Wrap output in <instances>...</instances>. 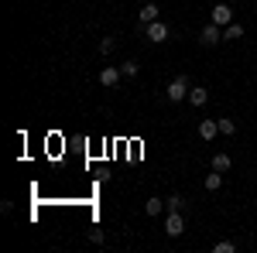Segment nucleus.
Returning <instances> with one entry per match:
<instances>
[{"instance_id":"dca6fc26","label":"nucleus","mask_w":257,"mask_h":253,"mask_svg":"<svg viewBox=\"0 0 257 253\" xmlns=\"http://www.w3.org/2000/svg\"><path fill=\"white\" fill-rule=\"evenodd\" d=\"M219 134H226V137H230V134H237V123L223 117V120H219Z\"/></svg>"},{"instance_id":"6ab92c4d","label":"nucleus","mask_w":257,"mask_h":253,"mask_svg":"<svg viewBox=\"0 0 257 253\" xmlns=\"http://www.w3.org/2000/svg\"><path fill=\"white\" fill-rule=\"evenodd\" d=\"M89 239L93 243H103V229H89Z\"/></svg>"},{"instance_id":"423d86ee","label":"nucleus","mask_w":257,"mask_h":253,"mask_svg":"<svg viewBox=\"0 0 257 253\" xmlns=\"http://www.w3.org/2000/svg\"><path fill=\"white\" fill-rule=\"evenodd\" d=\"M213 24H219V28L233 24V11H230V4H216V7H213Z\"/></svg>"},{"instance_id":"f8f14e48","label":"nucleus","mask_w":257,"mask_h":253,"mask_svg":"<svg viewBox=\"0 0 257 253\" xmlns=\"http://www.w3.org/2000/svg\"><path fill=\"white\" fill-rule=\"evenodd\" d=\"M202 185H206V188H209V192H216L219 185H223V171H209V175H206V181H202Z\"/></svg>"},{"instance_id":"9d476101","label":"nucleus","mask_w":257,"mask_h":253,"mask_svg":"<svg viewBox=\"0 0 257 253\" xmlns=\"http://www.w3.org/2000/svg\"><path fill=\"white\" fill-rule=\"evenodd\" d=\"M138 18H141V24H151V21H158V4H144Z\"/></svg>"},{"instance_id":"39448f33","label":"nucleus","mask_w":257,"mask_h":253,"mask_svg":"<svg viewBox=\"0 0 257 253\" xmlns=\"http://www.w3.org/2000/svg\"><path fill=\"white\" fill-rule=\"evenodd\" d=\"M120 79H123V72H120V69H113V65H103V69H99V82H103L106 89H113Z\"/></svg>"},{"instance_id":"f257e3e1","label":"nucleus","mask_w":257,"mask_h":253,"mask_svg":"<svg viewBox=\"0 0 257 253\" xmlns=\"http://www.w3.org/2000/svg\"><path fill=\"white\" fill-rule=\"evenodd\" d=\"M189 89H192V86H189V79H185V76H175L172 82H168V89H165V96L172 99V103H182V99L189 96Z\"/></svg>"},{"instance_id":"20e7f679","label":"nucleus","mask_w":257,"mask_h":253,"mask_svg":"<svg viewBox=\"0 0 257 253\" xmlns=\"http://www.w3.org/2000/svg\"><path fill=\"white\" fill-rule=\"evenodd\" d=\"M165 233L168 236H182L185 233V219H182V212H168V219H165Z\"/></svg>"},{"instance_id":"f3484780","label":"nucleus","mask_w":257,"mask_h":253,"mask_svg":"<svg viewBox=\"0 0 257 253\" xmlns=\"http://www.w3.org/2000/svg\"><path fill=\"white\" fill-rule=\"evenodd\" d=\"M233 250H237V243H230V239H223V243L213 246V253H233Z\"/></svg>"},{"instance_id":"6e6552de","label":"nucleus","mask_w":257,"mask_h":253,"mask_svg":"<svg viewBox=\"0 0 257 253\" xmlns=\"http://www.w3.org/2000/svg\"><path fill=\"white\" fill-rule=\"evenodd\" d=\"M216 134H219V120H202V123H199V137H202V140H213Z\"/></svg>"},{"instance_id":"2eb2a0df","label":"nucleus","mask_w":257,"mask_h":253,"mask_svg":"<svg viewBox=\"0 0 257 253\" xmlns=\"http://www.w3.org/2000/svg\"><path fill=\"white\" fill-rule=\"evenodd\" d=\"M138 69H141V65H138V62H134V59H127V62H123V65H120V72H123V76H127V79H134V76H138Z\"/></svg>"},{"instance_id":"4468645a","label":"nucleus","mask_w":257,"mask_h":253,"mask_svg":"<svg viewBox=\"0 0 257 253\" xmlns=\"http://www.w3.org/2000/svg\"><path fill=\"white\" fill-rule=\"evenodd\" d=\"M165 205H168V212H182L185 198H182V195H168V198H165Z\"/></svg>"},{"instance_id":"a211bd4d","label":"nucleus","mask_w":257,"mask_h":253,"mask_svg":"<svg viewBox=\"0 0 257 253\" xmlns=\"http://www.w3.org/2000/svg\"><path fill=\"white\" fill-rule=\"evenodd\" d=\"M113 48H117V41H113V38H103V41H99V55H110Z\"/></svg>"},{"instance_id":"9b49d317","label":"nucleus","mask_w":257,"mask_h":253,"mask_svg":"<svg viewBox=\"0 0 257 253\" xmlns=\"http://www.w3.org/2000/svg\"><path fill=\"white\" fill-rule=\"evenodd\" d=\"M165 209H168V205H165L161 198H148V202H144V212H148V215H161Z\"/></svg>"},{"instance_id":"0eeeda50","label":"nucleus","mask_w":257,"mask_h":253,"mask_svg":"<svg viewBox=\"0 0 257 253\" xmlns=\"http://www.w3.org/2000/svg\"><path fill=\"white\" fill-rule=\"evenodd\" d=\"M189 103H192V106H206V103H209V89H206V86H192V89H189Z\"/></svg>"},{"instance_id":"7ed1b4c3","label":"nucleus","mask_w":257,"mask_h":253,"mask_svg":"<svg viewBox=\"0 0 257 253\" xmlns=\"http://www.w3.org/2000/svg\"><path fill=\"white\" fill-rule=\"evenodd\" d=\"M219 41H223V28L209 21V24L199 31V45H206V48H209V45H219Z\"/></svg>"},{"instance_id":"ddd939ff","label":"nucleus","mask_w":257,"mask_h":253,"mask_svg":"<svg viewBox=\"0 0 257 253\" xmlns=\"http://www.w3.org/2000/svg\"><path fill=\"white\" fill-rule=\"evenodd\" d=\"M213 171H230V154H213Z\"/></svg>"},{"instance_id":"1a4fd4ad","label":"nucleus","mask_w":257,"mask_h":253,"mask_svg":"<svg viewBox=\"0 0 257 253\" xmlns=\"http://www.w3.org/2000/svg\"><path fill=\"white\" fill-rule=\"evenodd\" d=\"M240 38H243V24L233 21V24H226V28H223V41H240Z\"/></svg>"},{"instance_id":"f03ea898","label":"nucleus","mask_w":257,"mask_h":253,"mask_svg":"<svg viewBox=\"0 0 257 253\" xmlns=\"http://www.w3.org/2000/svg\"><path fill=\"white\" fill-rule=\"evenodd\" d=\"M141 31L148 35V41H168V24L165 21H151V24H141Z\"/></svg>"}]
</instances>
